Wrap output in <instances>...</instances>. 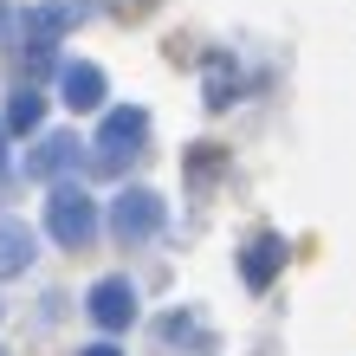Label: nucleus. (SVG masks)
<instances>
[{
	"instance_id": "39448f33",
	"label": "nucleus",
	"mask_w": 356,
	"mask_h": 356,
	"mask_svg": "<svg viewBox=\"0 0 356 356\" xmlns=\"http://www.w3.org/2000/svg\"><path fill=\"white\" fill-rule=\"evenodd\" d=\"M78 19H91V0H39V7L19 13V33H26V46H52V39L72 33Z\"/></svg>"
},
{
	"instance_id": "f257e3e1",
	"label": "nucleus",
	"mask_w": 356,
	"mask_h": 356,
	"mask_svg": "<svg viewBox=\"0 0 356 356\" xmlns=\"http://www.w3.org/2000/svg\"><path fill=\"white\" fill-rule=\"evenodd\" d=\"M46 234L72 253H85L97 240V201L85 195L78 181H52V201H46Z\"/></svg>"
},
{
	"instance_id": "6e6552de",
	"label": "nucleus",
	"mask_w": 356,
	"mask_h": 356,
	"mask_svg": "<svg viewBox=\"0 0 356 356\" xmlns=\"http://www.w3.org/2000/svg\"><path fill=\"white\" fill-rule=\"evenodd\" d=\"M39 259V234L26 220H13V214H0V279H19Z\"/></svg>"
},
{
	"instance_id": "ddd939ff",
	"label": "nucleus",
	"mask_w": 356,
	"mask_h": 356,
	"mask_svg": "<svg viewBox=\"0 0 356 356\" xmlns=\"http://www.w3.org/2000/svg\"><path fill=\"white\" fill-rule=\"evenodd\" d=\"M78 356H117V343H85Z\"/></svg>"
},
{
	"instance_id": "20e7f679",
	"label": "nucleus",
	"mask_w": 356,
	"mask_h": 356,
	"mask_svg": "<svg viewBox=\"0 0 356 356\" xmlns=\"http://www.w3.org/2000/svg\"><path fill=\"white\" fill-rule=\"evenodd\" d=\"M85 311H91V324H97V330H130L143 305H136V285H130V279H117V272H111V279H97V285H91Z\"/></svg>"
},
{
	"instance_id": "f8f14e48",
	"label": "nucleus",
	"mask_w": 356,
	"mask_h": 356,
	"mask_svg": "<svg viewBox=\"0 0 356 356\" xmlns=\"http://www.w3.org/2000/svg\"><path fill=\"white\" fill-rule=\"evenodd\" d=\"M39 117H46V97H39L33 85H19L13 104H7V130H39Z\"/></svg>"
},
{
	"instance_id": "4468645a",
	"label": "nucleus",
	"mask_w": 356,
	"mask_h": 356,
	"mask_svg": "<svg viewBox=\"0 0 356 356\" xmlns=\"http://www.w3.org/2000/svg\"><path fill=\"white\" fill-rule=\"evenodd\" d=\"M0 162H7V123H0Z\"/></svg>"
},
{
	"instance_id": "423d86ee",
	"label": "nucleus",
	"mask_w": 356,
	"mask_h": 356,
	"mask_svg": "<svg viewBox=\"0 0 356 356\" xmlns=\"http://www.w3.org/2000/svg\"><path fill=\"white\" fill-rule=\"evenodd\" d=\"M279 272H285V240L279 234H253V240H246V253H240V279L253 285V291H266Z\"/></svg>"
},
{
	"instance_id": "9d476101",
	"label": "nucleus",
	"mask_w": 356,
	"mask_h": 356,
	"mask_svg": "<svg viewBox=\"0 0 356 356\" xmlns=\"http://www.w3.org/2000/svg\"><path fill=\"white\" fill-rule=\"evenodd\" d=\"M240 91V72H234V58L227 52H207V111H227Z\"/></svg>"
},
{
	"instance_id": "f03ea898",
	"label": "nucleus",
	"mask_w": 356,
	"mask_h": 356,
	"mask_svg": "<svg viewBox=\"0 0 356 356\" xmlns=\"http://www.w3.org/2000/svg\"><path fill=\"white\" fill-rule=\"evenodd\" d=\"M143 136H149V111L143 104H117V111H104V130H97V169H123L136 149H143Z\"/></svg>"
},
{
	"instance_id": "1a4fd4ad",
	"label": "nucleus",
	"mask_w": 356,
	"mask_h": 356,
	"mask_svg": "<svg viewBox=\"0 0 356 356\" xmlns=\"http://www.w3.org/2000/svg\"><path fill=\"white\" fill-rule=\"evenodd\" d=\"M58 91H65V104H72V111H97V104H104V72L78 58V65H65V72H58Z\"/></svg>"
},
{
	"instance_id": "7ed1b4c3",
	"label": "nucleus",
	"mask_w": 356,
	"mask_h": 356,
	"mask_svg": "<svg viewBox=\"0 0 356 356\" xmlns=\"http://www.w3.org/2000/svg\"><path fill=\"white\" fill-rule=\"evenodd\" d=\"M111 234L123 246H143L162 234V195H149V188H123V195L111 201Z\"/></svg>"
},
{
	"instance_id": "0eeeda50",
	"label": "nucleus",
	"mask_w": 356,
	"mask_h": 356,
	"mask_svg": "<svg viewBox=\"0 0 356 356\" xmlns=\"http://www.w3.org/2000/svg\"><path fill=\"white\" fill-rule=\"evenodd\" d=\"M78 149H85V143L65 136V130H58V136H39L33 156H26V175H33V181H58L65 169H78Z\"/></svg>"
},
{
	"instance_id": "9b49d317",
	"label": "nucleus",
	"mask_w": 356,
	"mask_h": 356,
	"mask_svg": "<svg viewBox=\"0 0 356 356\" xmlns=\"http://www.w3.org/2000/svg\"><path fill=\"white\" fill-rule=\"evenodd\" d=\"M162 337H169V343H195V350H214V330H207L195 311H169V318H162Z\"/></svg>"
}]
</instances>
